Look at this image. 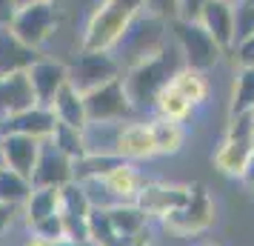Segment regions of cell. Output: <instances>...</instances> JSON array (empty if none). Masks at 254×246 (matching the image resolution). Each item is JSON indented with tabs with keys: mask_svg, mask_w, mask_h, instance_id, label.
<instances>
[{
	"mask_svg": "<svg viewBox=\"0 0 254 246\" xmlns=\"http://www.w3.org/2000/svg\"><path fill=\"white\" fill-rule=\"evenodd\" d=\"M183 66V55L180 49L166 43V46L151 55V58L140 60L137 66L123 72V86H126V94L134 109H151L154 97L160 94V89L169 86V81L174 78V72Z\"/></svg>",
	"mask_w": 254,
	"mask_h": 246,
	"instance_id": "obj_1",
	"label": "cell"
},
{
	"mask_svg": "<svg viewBox=\"0 0 254 246\" xmlns=\"http://www.w3.org/2000/svg\"><path fill=\"white\" fill-rule=\"evenodd\" d=\"M140 12H146V0H100L86 23L80 52H112Z\"/></svg>",
	"mask_w": 254,
	"mask_h": 246,
	"instance_id": "obj_2",
	"label": "cell"
},
{
	"mask_svg": "<svg viewBox=\"0 0 254 246\" xmlns=\"http://www.w3.org/2000/svg\"><path fill=\"white\" fill-rule=\"evenodd\" d=\"M166 43H169V20L149 12H140L128 23V29L123 32V37L117 40V46L112 52H117L115 58L120 63V69L126 72L131 66H137L140 60L157 55Z\"/></svg>",
	"mask_w": 254,
	"mask_h": 246,
	"instance_id": "obj_3",
	"label": "cell"
},
{
	"mask_svg": "<svg viewBox=\"0 0 254 246\" xmlns=\"http://www.w3.org/2000/svg\"><path fill=\"white\" fill-rule=\"evenodd\" d=\"M169 35L174 37V46L180 49L183 63L197 72H206L208 75L220 63V58H223V46L197 20L174 17V20H169Z\"/></svg>",
	"mask_w": 254,
	"mask_h": 246,
	"instance_id": "obj_4",
	"label": "cell"
},
{
	"mask_svg": "<svg viewBox=\"0 0 254 246\" xmlns=\"http://www.w3.org/2000/svg\"><path fill=\"white\" fill-rule=\"evenodd\" d=\"M217 221V206L208 195V189L203 183H191L189 200H186L180 209L169 212L160 221V226L174 238H194V235L208 232Z\"/></svg>",
	"mask_w": 254,
	"mask_h": 246,
	"instance_id": "obj_5",
	"label": "cell"
},
{
	"mask_svg": "<svg viewBox=\"0 0 254 246\" xmlns=\"http://www.w3.org/2000/svg\"><path fill=\"white\" fill-rule=\"evenodd\" d=\"M83 103H86L89 123H123L134 112L126 94V86H123V75L83 92Z\"/></svg>",
	"mask_w": 254,
	"mask_h": 246,
	"instance_id": "obj_6",
	"label": "cell"
},
{
	"mask_svg": "<svg viewBox=\"0 0 254 246\" xmlns=\"http://www.w3.org/2000/svg\"><path fill=\"white\" fill-rule=\"evenodd\" d=\"M58 23H60L58 3H29V6H20L14 12L9 32L17 40H23L26 46L40 49L49 37L55 35Z\"/></svg>",
	"mask_w": 254,
	"mask_h": 246,
	"instance_id": "obj_7",
	"label": "cell"
},
{
	"mask_svg": "<svg viewBox=\"0 0 254 246\" xmlns=\"http://www.w3.org/2000/svg\"><path fill=\"white\" fill-rule=\"evenodd\" d=\"M120 75H123V69L112 52H80L77 60L69 66V83L80 94L112 81V78H120Z\"/></svg>",
	"mask_w": 254,
	"mask_h": 246,
	"instance_id": "obj_8",
	"label": "cell"
},
{
	"mask_svg": "<svg viewBox=\"0 0 254 246\" xmlns=\"http://www.w3.org/2000/svg\"><path fill=\"white\" fill-rule=\"evenodd\" d=\"M189 192H191V186H186V183H151V180H146V186L140 189L134 203L146 212L149 221L151 218L163 221L169 212L180 209L189 200Z\"/></svg>",
	"mask_w": 254,
	"mask_h": 246,
	"instance_id": "obj_9",
	"label": "cell"
},
{
	"mask_svg": "<svg viewBox=\"0 0 254 246\" xmlns=\"http://www.w3.org/2000/svg\"><path fill=\"white\" fill-rule=\"evenodd\" d=\"M112 152H115L120 161H128V164L157 158V152H154L151 123H146V120L120 123V129H117V135H115V146H112Z\"/></svg>",
	"mask_w": 254,
	"mask_h": 246,
	"instance_id": "obj_10",
	"label": "cell"
},
{
	"mask_svg": "<svg viewBox=\"0 0 254 246\" xmlns=\"http://www.w3.org/2000/svg\"><path fill=\"white\" fill-rule=\"evenodd\" d=\"M71 180H74V161L55 149V143L46 138L40 143L37 166L32 172V186H66Z\"/></svg>",
	"mask_w": 254,
	"mask_h": 246,
	"instance_id": "obj_11",
	"label": "cell"
},
{
	"mask_svg": "<svg viewBox=\"0 0 254 246\" xmlns=\"http://www.w3.org/2000/svg\"><path fill=\"white\" fill-rule=\"evenodd\" d=\"M55 112L49 106H29L23 112H14L9 117H0V135H29L37 141H46L55 129Z\"/></svg>",
	"mask_w": 254,
	"mask_h": 246,
	"instance_id": "obj_12",
	"label": "cell"
},
{
	"mask_svg": "<svg viewBox=\"0 0 254 246\" xmlns=\"http://www.w3.org/2000/svg\"><path fill=\"white\" fill-rule=\"evenodd\" d=\"M106 186V192L112 195L115 203H134L140 195V189L146 186V177L137 169V164H128V161H117L103 177H97Z\"/></svg>",
	"mask_w": 254,
	"mask_h": 246,
	"instance_id": "obj_13",
	"label": "cell"
},
{
	"mask_svg": "<svg viewBox=\"0 0 254 246\" xmlns=\"http://www.w3.org/2000/svg\"><path fill=\"white\" fill-rule=\"evenodd\" d=\"M29 83H32V92L35 100L40 106H49L52 97L58 94V89L69 81V66H63L60 60H49V58H37L29 66Z\"/></svg>",
	"mask_w": 254,
	"mask_h": 246,
	"instance_id": "obj_14",
	"label": "cell"
},
{
	"mask_svg": "<svg viewBox=\"0 0 254 246\" xmlns=\"http://www.w3.org/2000/svg\"><path fill=\"white\" fill-rule=\"evenodd\" d=\"M197 23L223 46V52H229L234 43V0H208L197 14Z\"/></svg>",
	"mask_w": 254,
	"mask_h": 246,
	"instance_id": "obj_15",
	"label": "cell"
},
{
	"mask_svg": "<svg viewBox=\"0 0 254 246\" xmlns=\"http://www.w3.org/2000/svg\"><path fill=\"white\" fill-rule=\"evenodd\" d=\"M40 143L43 141L29 138V135H0L3 164L32 180V172L37 166V155H40Z\"/></svg>",
	"mask_w": 254,
	"mask_h": 246,
	"instance_id": "obj_16",
	"label": "cell"
},
{
	"mask_svg": "<svg viewBox=\"0 0 254 246\" xmlns=\"http://www.w3.org/2000/svg\"><path fill=\"white\" fill-rule=\"evenodd\" d=\"M35 92L26 72L14 75H0V117H9L14 112H23L29 106H35Z\"/></svg>",
	"mask_w": 254,
	"mask_h": 246,
	"instance_id": "obj_17",
	"label": "cell"
},
{
	"mask_svg": "<svg viewBox=\"0 0 254 246\" xmlns=\"http://www.w3.org/2000/svg\"><path fill=\"white\" fill-rule=\"evenodd\" d=\"M49 109L55 112V120H58V123H66V126H71V129H86V126H89L83 94L77 92L69 81L58 89V94L52 97Z\"/></svg>",
	"mask_w": 254,
	"mask_h": 246,
	"instance_id": "obj_18",
	"label": "cell"
},
{
	"mask_svg": "<svg viewBox=\"0 0 254 246\" xmlns=\"http://www.w3.org/2000/svg\"><path fill=\"white\" fill-rule=\"evenodd\" d=\"M252 149H254V146L249 141L223 138V141H220V146L214 149V155H211V164H214V169H217L220 175L237 177V180H240L243 169H246L249 158H252Z\"/></svg>",
	"mask_w": 254,
	"mask_h": 246,
	"instance_id": "obj_19",
	"label": "cell"
},
{
	"mask_svg": "<svg viewBox=\"0 0 254 246\" xmlns=\"http://www.w3.org/2000/svg\"><path fill=\"white\" fill-rule=\"evenodd\" d=\"M37 60V49L26 46L23 40L0 29V75H14V72H29V66Z\"/></svg>",
	"mask_w": 254,
	"mask_h": 246,
	"instance_id": "obj_20",
	"label": "cell"
},
{
	"mask_svg": "<svg viewBox=\"0 0 254 246\" xmlns=\"http://www.w3.org/2000/svg\"><path fill=\"white\" fill-rule=\"evenodd\" d=\"M60 189L63 186H32V192L23 203L26 226L43 221V218H52V215H60V200H63Z\"/></svg>",
	"mask_w": 254,
	"mask_h": 246,
	"instance_id": "obj_21",
	"label": "cell"
},
{
	"mask_svg": "<svg viewBox=\"0 0 254 246\" xmlns=\"http://www.w3.org/2000/svg\"><path fill=\"white\" fill-rule=\"evenodd\" d=\"M169 86H172L174 92L183 94L194 109L206 103L208 94H211V83H208L206 72H197V69H191V66H186V63L174 72V78L169 81Z\"/></svg>",
	"mask_w": 254,
	"mask_h": 246,
	"instance_id": "obj_22",
	"label": "cell"
},
{
	"mask_svg": "<svg viewBox=\"0 0 254 246\" xmlns=\"http://www.w3.org/2000/svg\"><path fill=\"white\" fill-rule=\"evenodd\" d=\"M151 135H154V152L172 158L183 149L186 143V126L177 120H163V117H151Z\"/></svg>",
	"mask_w": 254,
	"mask_h": 246,
	"instance_id": "obj_23",
	"label": "cell"
},
{
	"mask_svg": "<svg viewBox=\"0 0 254 246\" xmlns=\"http://www.w3.org/2000/svg\"><path fill=\"white\" fill-rule=\"evenodd\" d=\"M151 109H154V117H163V120H177V123H186L189 117L194 115V106L189 103L180 92H174L172 86L160 89V94L154 97Z\"/></svg>",
	"mask_w": 254,
	"mask_h": 246,
	"instance_id": "obj_24",
	"label": "cell"
},
{
	"mask_svg": "<svg viewBox=\"0 0 254 246\" xmlns=\"http://www.w3.org/2000/svg\"><path fill=\"white\" fill-rule=\"evenodd\" d=\"M86 229H89V246H120L126 238H120L112 226L109 209L92 206L86 215Z\"/></svg>",
	"mask_w": 254,
	"mask_h": 246,
	"instance_id": "obj_25",
	"label": "cell"
},
{
	"mask_svg": "<svg viewBox=\"0 0 254 246\" xmlns=\"http://www.w3.org/2000/svg\"><path fill=\"white\" fill-rule=\"evenodd\" d=\"M109 218H112V226L120 238H131L149 226V218L137 203H115V206H109Z\"/></svg>",
	"mask_w": 254,
	"mask_h": 246,
	"instance_id": "obj_26",
	"label": "cell"
},
{
	"mask_svg": "<svg viewBox=\"0 0 254 246\" xmlns=\"http://www.w3.org/2000/svg\"><path fill=\"white\" fill-rule=\"evenodd\" d=\"M29 192H32V180L26 175L14 172L9 166L0 169V203H6V206H23Z\"/></svg>",
	"mask_w": 254,
	"mask_h": 246,
	"instance_id": "obj_27",
	"label": "cell"
},
{
	"mask_svg": "<svg viewBox=\"0 0 254 246\" xmlns=\"http://www.w3.org/2000/svg\"><path fill=\"white\" fill-rule=\"evenodd\" d=\"M86 129H71L66 123H55V129L49 135V141L55 143V149L71 158V161H80L83 155H89V146H86Z\"/></svg>",
	"mask_w": 254,
	"mask_h": 246,
	"instance_id": "obj_28",
	"label": "cell"
},
{
	"mask_svg": "<svg viewBox=\"0 0 254 246\" xmlns=\"http://www.w3.org/2000/svg\"><path fill=\"white\" fill-rule=\"evenodd\" d=\"M254 109V69H237L234 86H231V100H229V115L252 112Z\"/></svg>",
	"mask_w": 254,
	"mask_h": 246,
	"instance_id": "obj_29",
	"label": "cell"
},
{
	"mask_svg": "<svg viewBox=\"0 0 254 246\" xmlns=\"http://www.w3.org/2000/svg\"><path fill=\"white\" fill-rule=\"evenodd\" d=\"M252 35H254V9L249 0H237L234 3V43L243 40V37H252Z\"/></svg>",
	"mask_w": 254,
	"mask_h": 246,
	"instance_id": "obj_30",
	"label": "cell"
},
{
	"mask_svg": "<svg viewBox=\"0 0 254 246\" xmlns=\"http://www.w3.org/2000/svg\"><path fill=\"white\" fill-rule=\"evenodd\" d=\"M252 129H254V109L252 112H240V115H229V126L223 138H234V141H249L252 143Z\"/></svg>",
	"mask_w": 254,
	"mask_h": 246,
	"instance_id": "obj_31",
	"label": "cell"
},
{
	"mask_svg": "<svg viewBox=\"0 0 254 246\" xmlns=\"http://www.w3.org/2000/svg\"><path fill=\"white\" fill-rule=\"evenodd\" d=\"M29 232L40 235V238H46V241H63V238H66V226H63V218H60V215H52V218H43V221L32 223Z\"/></svg>",
	"mask_w": 254,
	"mask_h": 246,
	"instance_id": "obj_32",
	"label": "cell"
},
{
	"mask_svg": "<svg viewBox=\"0 0 254 246\" xmlns=\"http://www.w3.org/2000/svg\"><path fill=\"white\" fill-rule=\"evenodd\" d=\"M231 60L237 69H254V35L243 37L231 46Z\"/></svg>",
	"mask_w": 254,
	"mask_h": 246,
	"instance_id": "obj_33",
	"label": "cell"
},
{
	"mask_svg": "<svg viewBox=\"0 0 254 246\" xmlns=\"http://www.w3.org/2000/svg\"><path fill=\"white\" fill-rule=\"evenodd\" d=\"M146 12L157 14L163 20H174L177 17V0H146Z\"/></svg>",
	"mask_w": 254,
	"mask_h": 246,
	"instance_id": "obj_34",
	"label": "cell"
},
{
	"mask_svg": "<svg viewBox=\"0 0 254 246\" xmlns=\"http://www.w3.org/2000/svg\"><path fill=\"white\" fill-rule=\"evenodd\" d=\"M208 0H177V17L183 20H197V14L203 12Z\"/></svg>",
	"mask_w": 254,
	"mask_h": 246,
	"instance_id": "obj_35",
	"label": "cell"
},
{
	"mask_svg": "<svg viewBox=\"0 0 254 246\" xmlns=\"http://www.w3.org/2000/svg\"><path fill=\"white\" fill-rule=\"evenodd\" d=\"M14 12H17V3L14 0H0V29H9Z\"/></svg>",
	"mask_w": 254,
	"mask_h": 246,
	"instance_id": "obj_36",
	"label": "cell"
},
{
	"mask_svg": "<svg viewBox=\"0 0 254 246\" xmlns=\"http://www.w3.org/2000/svg\"><path fill=\"white\" fill-rule=\"evenodd\" d=\"M120 246H154V238H151V232H149V226L146 229H140L137 235H131V238H126Z\"/></svg>",
	"mask_w": 254,
	"mask_h": 246,
	"instance_id": "obj_37",
	"label": "cell"
},
{
	"mask_svg": "<svg viewBox=\"0 0 254 246\" xmlns=\"http://www.w3.org/2000/svg\"><path fill=\"white\" fill-rule=\"evenodd\" d=\"M240 183L254 189V149H252V158H249V164H246V169H243V175H240Z\"/></svg>",
	"mask_w": 254,
	"mask_h": 246,
	"instance_id": "obj_38",
	"label": "cell"
},
{
	"mask_svg": "<svg viewBox=\"0 0 254 246\" xmlns=\"http://www.w3.org/2000/svg\"><path fill=\"white\" fill-rule=\"evenodd\" d=\"M23 246H58V241H46V238H40V235H32L23 241Z\"/></svg>",
	"mask_w": 254,
	"mask_h": 246,
	"instance_id": "obj_39",
	"label": "cell"
},
{
	"mask_svg": "<svg viewBox=\"0 0 254 246\" xmlns=\"http://www.w3.org/2000/svg\"><path fill=\"white\" fill-rule=\"evenodd\" d=\"M14 3H17V9H20V6H29V3H58V0H14Z\"/></svg>",
	"mask_w": 254,
	"mask_h": 246,
	"instance_id": "obj_40",
	"label": "cell"
},
{
	"mask_svg": "<svg viewBox=\"0 0 254 246\" xmlns=\"http://www.w3.org/2000/svg\"><path fill=\"white\" fill-rule=\"evenodd\" d=\"M3 166H6V164H3V152H0V169H3Z\"/></svg>",
	"mask_w": 254,
	"mask_h": 246,
	"instance_id": "obj_41",
	"label": "cell"
},
{
	"mask_svg": "<svg viewBox=\"0 0 254 246\" xmlns=\"http://www.w3.org/2000/svg\"><path fill=\"white\" fill-rule=\"evenodd\" d=\"M252 146H254V129H252Z\"/></svg>",
	"mask_w": 254,
	"mask_h": 246,
	"instance_id": "obj_42",
	"label": "cell"
},
{
	"mask_svg": "<svg viewBox=\"0 0 254 246\" xmlns=\"http://www.w3.org/2000/svg\"><path fill=\"white\" fill-rule=\"evenodd\" d=\"M203 246H217V244H203Z\"/></svg>",
	"mask_w": 254,
	"mask_h": 246,
	"instance_id": "obj_43",
	"label": "cell"
},
{
	"mask_svg": "<svg viewBox=\"0 0 254 246\" xmlns=\"http://www.w3.org/2000/svg\"><path fill=\"white\" fill-rule=\"evenodd\" d=\"M249 3H252V9H254V0H249Z\"/></svg>",
	"mask_w": 254,
	"mask_h": 246,
	"instance_id": "obj_44",
	"label": "cell"
},
{
	"mask_svg": "<svg viewBox=\"0 0 254 246\" xmlns=\"http://www.w3.org/2000/svg\"><path fill=\"white\" fill-rule=\"evenodd\" d=\"M234 3H237V0H234Z\"/></svg>",
	"mask_w": 254,
	"mask_h": 246,
	"instance_id": "obj_45",
	"label": "cell"
},
{
	"mask_svg": "<svg viewBox=\"0 0 254 246\" xmlns=\"http://www.w3.org/2000/svg\"><path fill=\"white\" fill-rule=\"evenodd\" d=\"M252 192H254V189H252Z\"/></svg>",
	"mask_w": 254,
	"mask_h": 246,
	"instance_id": "obj_46",
	"label": "cell"
}]
</instances>
